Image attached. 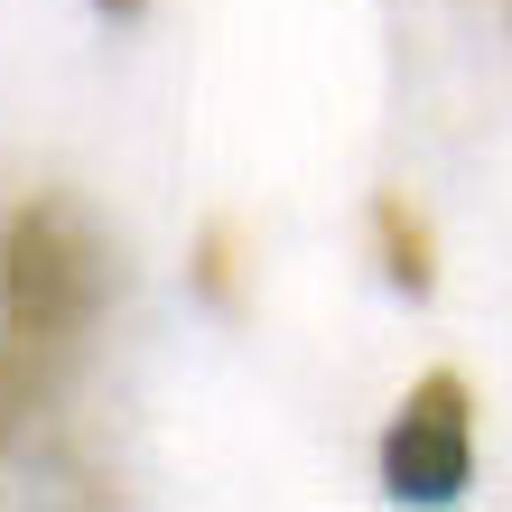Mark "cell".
I'll return each mask as SVG.
<instances>
[{"label": "cell", "instance_id": "7a4b0ae2", "mask_svg": "<svg viewBox=\"0 0 512 512\" xmlns=\"http://www.w3.org/2000/svg\"><path fill=\"white\" fill-rule=\"evenodd\" d=\"M475 475V391L457 373H419L382 429V494L391 503H457Z\"/></svg>", "mask_w": 512, "mask_h": 512}, {"label": "cell", "instance_id": "6da1fadb", "mask_svg": "<svg viewBox=\"0 0 512 512\" xmlns=\"http://www.w3.org/2000/svg\"><path fill=\"white\" fill-rule=\"evenodd\" d=\"M112 252L75 196H28L0 224V419L38 410L103 326Z\"/></svg>", "mask_w": 512, "mask_h": 512}, {"label": "cell", "instance_id": "3957f363", "mask_svg": "<svg viewBox=\"0 0 512 512\" xmlns=\"http://www.w3.org/2000/svg\"><path fill=\"white\" fill-rule=\"evenodd\" d=\"M373 243H382V280L401 289V298H429L438 289V243H429V224H419L401 196H373Z\"/></svg>", "mask_w": 512, "mask_h": 512}, {"label": "cell", "instance_id": "277c9868", "mask_svg": "<svg viewBox=\"0 0 512 512\" xmlns=\"http://www.w3.org/2000/svg\"><path fill=\"white\" fill-rule=\"evenodd\" d=\"M94 10H103V19H140L149 0H94Z\"/></svg>", "mask_w": 512, "mask_h": 512}]
</instances>
